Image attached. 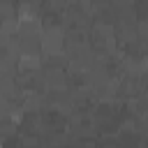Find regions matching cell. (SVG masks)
Wrapping results in <instances>:
<instances>
[{
	"label": "cell",
	"instance_id": "6da1fadb",
	"mask_svg": "<svg viewBox=\"0 0 148 148\" xmlns=\"http://www.w3.org/2000/svg\"><path fill=\"white\" fill-rule=\"evenodd\" d=\"M0 146H2V134H0Z\"/></svg>",
	"mask_w": 148,
	"mask_h": 148
},
{
	"label": "cell",
	"instance_id": "7a4b0ae2",
	"mask_svg": "<svg viewBox=\"0 0 148 148\" xmlns=\"http://www.w3.org/2000/svg\"><path fill=\"white\" fill-rule=\"evenodd\" d=\"M0 148H2V146H0Z\"/></svg>",
	"mask_w": 148,
	"mask_h": 148
}]
</instances>
